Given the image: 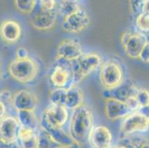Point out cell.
Returning <instances> with one entry per match:
<instances>
[{"instance_id": "cell-1", "label": "cell", "mask_w": 149, "mask_h": 148, "mask_svg": "<svg viewBox=\"0 0 149 148\" xmlns=\"http://www.w3.org/2000/svg\"><path fill=\"white\" fill-rule=\"evenodd\" d=\"M93 128V117L90 108L85 104L73 110L70 120L69 134L75 143L85 145Z\"/></svg>"}, {"instance_id": "cell-2", "label": "cell", "mask_w": 149, "mask_h": 148, "mask_svg": "<svg viewBox=\"0 0 149 148\" xmlns=\"http://www.w3.org/2000/svg\"><path fill=\"white\" fill-rule=\"evenodd\" d=\"M40 70L38 62L33 58H16L8 65V73L11 78L23 84L34 81Z\"/></svg>"}, {"instance_id": "cell-3", "label": "cell", "mask_w": 149, "mask_h": 148, "mask_svg": "<svg viewBox=\"0 0 149 148\" xmlns=\"http://www.w3.org/2000/svg\"><path fill=\"white\" fill-rule=\"evenodd\" d=\"M59 59L48 73V80L54 88L68 89L76 84L75 74L70 62Z\"/></svg>"}, {"instance_id": "cell-4", "label": "cell", "mask_w": 149, "mask_h": 148, "mask_svg": "<svg viewBox=\"0 0 149 148\" xmlns=\"http://www.w3.org/2000/svg\"><path fill=\"white\" fill-rule=\"evenodd\" d=\"M49 101L73 111L84 104V94L82 89L76 85L68 89L54 88L49 94Z\"/></svg>"}, {"instance_id": "cell-5", "label": "cell", "mask_w": 149, "mask_h": 148, "mask_svg": "<svg viewBox=\"0 0 149 148\" xmlns=\"http://www.w3.org/2000/svg\"><path fill=\"white\" fill-rule=\"evenodd\" d=\"M100 81L108 90H111L121 85L125 79V72L120 62L109 59L102 63L100 67Z\"/></svg>"}, {"instance_id": "cell-6", "label": "cell", "mask_w": 149, "mask_h": 148, "mask_svg": "<svg viewBox=\"0 0 149 148\" xmlns=\"http://www.w3.org/2000/svg\"><path fill=\"white\" fill-rule=\"evenodd\" d=\"M72 64L75 74L76 83L82 81L85 77L88 76L93 72L101 67L102 60L99 54L96 53L82 54Z\"/></svg>"}, {"instance_id": "cell-7", "label": "cell", "mask_w": 149, "mask_h": 148, "mask_svg": "<svg viewBox=\"0 0 149 148\" xmlns=\"http://www.w3.org/2000/svg\"><path fill=\"white\" fill-rule=\"evenodd\" d=\"M120 40L125 53L131 59H139L143 49L148 42L146 35L138 31L124 32Z\"/></svg>"}, {"instance_id": "cell-8", "label": "cell", "mask_w": 149, "mask_h": 148, "mask_svg": "<svg viewBox=\"0 0 149 148\" xmlns=\"http://www.w3.org/2000/svg\"><path fill=\"white\" fill-rule=\"evenodd\" d=\"M120 130L125 135L148 132L149 130V114L142 110L131 113L123 119Z\"/></svg>"}, {"instance_id": "cell-9", "label": "cell", "mask_w": 149, "mask_h": 148, "mask_svg": "<svg viewBox=\"0 0 149 148\" xmlns=\"http://www.w3.org/2000/svg\"><path fill=\"white\" fill-rule=\"evenodd\" d=\"M57 13V9L47 10L35 5L33 11L31 13L30 24L38 31H49L56 24Z\"/></svg>"}, {"instance_id": "cell-10", "label": "cell", "mask_w": 149, "mask_h": 148, "mask_svg": "<svg viewBox=\"0 0 149 148\" xmlns=\"http://www.w3.org/2000/svg\"><path fill=\"white\" fill-rule=\"evenodd\" d=\"M68 118V109L65 106L51 103V104L45 109L40 121L51 127H62L66 124Z\"/></svg>"}, {"instance_id": "cell-11", "label": "cell", "mask_w": 149, "mask_h": 148, "mask_svg": "<svg viewBox=\"0 0 149 148\" xmlns=\"http://www.w3.org/2000/svg\"><path fill=\"white\" fill-rule=\"evenodd\" d=\"M90 22V16L88 12L81 8L76 13L65 17L62 23V28L65 32L78 33L86 29Z\"/></svg>"}, {"instance_id": "cell-12", "label": "cell", "mask_w": 149, "mask_h": 148, "mask_svg": "<svg viewBox=\"0 0 149 148\" xmlns=\"http://www.w3.org/2000/svg\"><path fill=\"white\" fill-rule=\"evenodd\" d=\"M20 126L16 117L6 116L0 119V140L7 144H17Z\"/></svg>"}, {"instance_id": "cell-13", "label": "cell", "mask_w": 149, "mask_h": 148, "mask_svg": "<svg viewBox=\"0 0 149 148\" xmlns=\"http://www.w3.org/2000/svg\"><path fill=\"white\" fill-rule=\"evenodd\" d=\"M39 104L36 95L28 89H22L13 95L12 106L17 111H35Z\"/></svg>"}, {"instance_id": "cell-14", "label": "cell", "mask_w": 149, "mask_h": 148, "mask_svg": "<svg viewBox=\"0 0 149 148\" xmlns=\"http://www.w3.org/2000/svg\"><path fill=\"white\" fill-rule=\"evenodd\" d=\"M82 54V44L75 39H63L59 43L56 48L57 59L68 62L77 60Z\"/></svg>"}, {"instance_id": "cell-15", "label": "cell", "mask_w": 149, "mask_h": 148, "mask_svg": "<svg viewBox=\"0 0 149 148\" xmlns=\"http://www.w3.org/2000/svg\"><path fill=\"white\" fill-rule=\"evenodd\" d=\"M22 34V28L17 20L7 19L0 24V36L7 44H13L18 42Z\"/></svg>"}, {"instance_id": "cell-16", "label": "cell", "mask_w": 149, "mask_h": 148, "mask_svg": "<svg viewBox=\"0 0 149 148\" xmlns=\"http://www.w3.org/2000/svg\"><path fill=\"white\" fill-rule=\"evenodd\" d=\"M133 113L125 101L109 97L105 101V114L107 119L115 121L124 119Z\"/></svg>"}, {"instance_id": "cell-17", "label": "cell", "mask_w": 149, "mask_h": 148, "mask_svg": "<svg viewBox=\"0 0 149 148\" xmlns=\"http://www.w3.org/2000/svg\"><path fill=\"white\" fill-rule=\"evenodd\" d=\"M113 135L108 127L104 125L93 127L89 138L93 148H111Z\"/></svg>"}, {"instance_id": "cell-18", "label": "cell", "mask_w": 149, "mask_h": 148, "mask_svg": "<svg viewBox=\"0 0 149 148\" xmlns=\"http://www.w3.org/2000/svg\"><path fill=\"white\" fill-rule=\"evenodd\" d=\"M40 127L43 132L54 143L58 145H70L75 143L70 134H67L61 127H54L40 121Z\"/></svg>"}, {"instance_id": "cell-19", "label": "cell", "mask_w": 149, "mask_h": 148, "mask_svg": "<svg viewBox=\"0 0 149 148\" xmlns=\"http://www.w3.org/2000/svg\"><path fill=\"white\" fill-rule=\"evenodd\" d=\"M17 143L19 148H40V135L36 130L21 127Z\"/></svg>"}, {"instance_id": "cell-20", "label": "cell", "mask_w": 149, "mask_h": 148, "mask_svg": "<svg viewBox=\"0 0 149 148\" xmlns=\"http://www.w3.org/2000/svg\"><path fill=\"white\" fill-rule=\"evenodd\" d=\"M138 88L129 79H125L121 85L111 90V97L126 101L131 97L135 96Z\"/></svg>"}, {"instance_id": "cell-21", "label": "cell", "mask_w": 149, "mask_h": 148, "mask_svg": "<svg viewBox=\"0 0 149 148\" xmlns=\"http://www.w3.org/2000/svg\"><path fill=\"white\" fill-rule=\"evenodd\" d=\"M34 112L30 110L17 111V119L22 127L37 131L40 125V121H39Z\"/></svg>"}, {"instance_id": "cell-22", "label": "cell", "mask_w": 149, "mask_h": 148, "mask_svg": "<svg viewBox=\"0 0 149 148\" xmlns=\"http://www.w3.org/2000/svg\"><path fill=\"white\" fill-rule=\"evenodd\" d=\"M75 0H61L57 10L61 16L66 17L76 13L81 8V6Z\"/></svg>"}, {"instance_id": "cell-23", "label": "cell", "mask_w": 149, "mask_h": 148, "mask_svg": "<svg viewBox=\"0 0 149 148\" xmlns=\"http://www.w3.org/2000/svg\"><path fill=\"white\" fill-rule=\"evenodd\" d=\"M12 99L13 95L9 90L0 91V119L7 116L8 105L12 106Z\"/></svg>"}, {"instance_id": "cell-24", "label": "cell", "mask_w": 149, "mask_h": 148, "mask_svg": "<svg viewBox=\"0 0 149 148\" xmlns=\"http://www.w3.org/2000/svg\"><path fill=\"white\" fill-rule=\"evenodd\" d=\"M135 25L138 31L143 34L149 33V15L140 13L136 16Z\"/></svg>"}, {"instance_id": "cell-25", "label": "cell", "mask_w": 149, "mask_h": 148, "mask_svg": "<svg viewBox=\"0 0 149 148\" xmlns=\"http://www.w3.org/2000/svg\"><path fill=\"white\" fill-rule=\"evenodd\" d=\"M135 98L140 106V110L149 108V90L146 88H138Z\"/></svg>"}, {"instance_id": "cell-26", "label": "cell", "mask_w": 149, "mask_h": 148, "mask_svg": "<svg viewBox=\"0 0 149 148\" xmlns=\"http://www.w3.org/2000/svg\"><path fill=\"white\" fill-rule=\"evenodd\" d=\"M15 6L23 13H31L36 5V0H14Z\"/></svg>"}, {"instance_id": "cell-27", "label": "cell", "mask_w": 149, "mask_h": 148, "mask_svg": "<svg viewBox=\"0 0 149 148\" xmlns=\"http://www.w3.org/2000/svg\"><path fill=\"white\" fill-rule=\"evenodd\" d=\"M131 148H149V139L143 136H136L129 140Z\"/></svg>"}, {"instance_id": "cell-28", "label": "cell", "mask_w": 149, "mask_h": 148, "mask_svg": "<svg viewBox=\"0 0 149 148\" xmlns=\"http://www.w3.org/2000/svg\"><path fill=\"white\" fill-rule=\"evenodd\" d=\"M36 5L44 10H53L57 9L56 0H36Z\"/></svg>"}, {"instance_id": "cell-29", "label": "cell", "mask_w": 149, "mask_h": 148, "mask_svg": "<svg viewBox=\"0 0 149 148\" xmlns=\"http://www.w3.org/2000/svg\"><path fill=\"white\" fill-rule=\"evenodd\" d=\"M131 12L133 15L137 16L141 12V8L144 0H128Z\"/></svg>"}, {"instance_id": "cell-30", "label": "cell", "mask_w": 149, "mask_h": 148, "mask_svg": "<svg viewBox=\"0 0 149 148\" xmlns=\"http://www.w3.org/2000/svg\"><path fill=\"white\" fill-rule=\"evenodd\" d=\"M139 59L144 63L149 65V41L146 43L144 48L143 49Z\"/></svg>"}, {"instance_id": "cell-31", "label": "cell", "mask_w": 149, "mask_h": 148, "mask_svg": "<svg viewBox=\"0 0 149 148\" xmlns=\"http://www.w3.org/2000/svg\"><path fill=\"white\" fill-rule=\"evenodd\" d=\"M27 56H29L27 49L25 47H19L17 51V58H25Z\"/></svg>"}, {"instance_id": "cell-32", "label": "cell", "mask_w": 149, "mask_h": 148, "mask_svg": "<svg viewBox=\"0 0 149 148\" xmlns=\"http://www.w3.org/2000/svg\"><path fill=\"white\" fill-rule=\"evenodd\" d=\"M140 13L149 15V0H144L142 5Z\"/></svg>"}, {"instance_id": "cell-33", "label": "cell", "mask_w": 149, "mask_h": 148, "mask_svg": "<svg viewBox=\"0 0 149 148\" xmlns=\"http://www.w3.org/2000/svg\"><path fill=\"white\" fill-rule=\"evenodd\" d=\"M0 148H19L16 144H7L0 140Z\"/></svg>"}, {"instance_id": "cell-34", "label": "cell", "mask_w": 149, "mask_h": 148, "mask_svg": "<svg viewBox=\"0 0 149 148\" xmlns=\"http://www.w3.org/2000/svg\"><path fill=\"white\" fill-rule=\"evenodd\" d=\"M54 148H80V145L77 143H74L70 145H59Z\"/></svg>"}, {"instance_id": "cell-35", "label": "cell", "mask_w": 149, "mask_h": 148, "mask_svg": "<svg viewBox=\"0 0 149 148\" xmlns=\"http://www.w3.org/2000/svg\"><path fill=\"white\" fill-rule=\"evenodd\" d=\"M113 148H128V147H125L123 146V145H119V146H116V147H114Z\"/></svg>"}, {"instance_id": "cell-36", "label": "cell", "mask_w": 149, "mask_h": 148, "mask_svg": "<svg viewBox=\"0 0 149 148\" xmlns=\"http://www.w3.org/2000/svg\"><path fill=\"white\" fill-rule=\"evenodd\" d=\"M1 75H2V67H1V63H0V77H1Z\"/></svg>"}, {"instance_id": "cell-37", "label": "cell", "mask_w": 149, "mask_h": 148, "mask_svg": "<svg viewBox=\"0 0 149 148\" xmlns=\"http://www.w3.org/2000/svg\"><path fill=\"white\" fill-rule=\"evenodd\" d=\"M75 1H77V2H79V1H80V0H75Z\"/></svg>"}]
</instances>
